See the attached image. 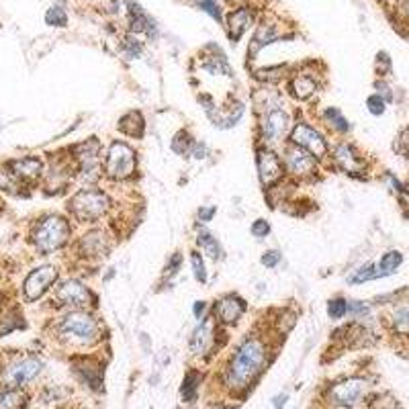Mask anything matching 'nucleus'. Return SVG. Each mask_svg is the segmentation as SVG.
<instances>
[{
  "instance_id": "nucleus-1",
  "label": "nucleus",
  "mask_w": 409,
  "mask_h": 409,
  "mask_svg": "<svg viewBox=\"0 0 409 409\" xmlns=\"http://www.w3.org/2000/svg\"><path fill=\"white\" fill-rule=\"evenodd\" d=\"M271 362V346L268 342L258 336H246L235 350L230 354L223 367V387L232 395H239L252 389V385L260 379Z\"/></svg>"
},
{
  "instance_id": "nucleus-2",
  "label": "nucleus",
  "mask_w": 409,
  "mask_h": 409,
  "mask_svg": "<svg viewBox=\"0 0 409 409\" xmlns=\"http://www.w3.org/2000/svg\"><path fill=\"white\" fill-rule=\"evenodd\" d=\"M56 333L68 348H93L102 340V324L88 309H70L59 317Z\"/></svg>"
},
{
  "instance_id": "nucleus-3",
  "label": "nucleus",
  "mask_w": 409,
  "mask_h": 409,
  "mask_svg": "<svg viewBox=\"0 0 409 409\" xmlns=\"http://www.w3.org/2000/svg\"><path fill=\"white\" fill-rule=\"evenodd\" d=\"M72 235L70 221L61 215H45L33 225L31 242L40 254H52L61 250Z\"/></svg>"
},
{
  "instance_id": "nucleus-4",
  "label": "nucleus",
  "mask_w": 409,
  "mask_h": 409,
  "mask_svg": "<svg viewBox=\"0 0 409 409\" xmlns=\"http://www.w3.org/2000/svg\"><path fill=\"white\" fill-rule=\"evenodd\" d=\"M111 209H113L111 196L98 189H80L68 205L70 215L80 223H97L102 217H107Z\"/></svg>"
},
{
  "instance_id": "nucleus-5",
  "label": "nucleus",
  "mask_w": 409,
  "mask_h": 409,
  "mask_svg": "<svg viewBox=\"0 0 409 409\" xmlns=\"http://www.w3.org/2000/svg\"><path fill=\"white\" fill-rule=\"evenodd\" d=\"M137 172V152L123 139L111 141L105 154V176L113 182H125Z\"/></svg>"
},
{
  "instance_id": "nucleus-6",
  "label": "nucleus",
  "mask_w": 409,
  "mask_h": 409,
  "mask_svg": "<svg viewBox=\"0 0 409 409\" xmlns=\"http://www.w3.org/2000/svg\"><path fill=\"white\" fill-rule=\"evenodd\" d=\"M292 119L291 115L283 109V105L271 107L260 113V123H258V137L262 146L274 148L285 141V137L291 136Z\"/></svg>"
},
{
  "instance_id": "nucleus-7",
  "label": "nucleus",
  "mask_w": 409,
  "mask_h": 409,
  "mask_svg": "<svg viewBox=\"0 0 409 409\" xmlns=\"http://www.w3.org/2000/svg\"><path fill=\"white\" fill-rule=\"evenodd\" d=\"M369 391V381L362 377H348L344 381H338L328 387L326 391V401L331 408L352 409L360 405L367 397Z\"/></svg>"
},
{
  "instance_id": "nucleus-8",
  "label": "nucleus",
  "mask_w": 409,
  "mask_h": 409,
  "mask_svg": "<svg viewBox=\"0 0 409 409\" xmlns=\"http://www.w3.org/2000/svg\"><path fill=\"white\" fill-rule=\"evenodd\" d=\"M289 143L307 150L317 160H326L331 154V146L330 141H328V137L324 136L317 127H313L312 123H307V121L292 123Z\"/></svg>"
},
{
  "instance_id": "nucleus-9",
  "label": "nucleus",
  "mask_w": 409,
  "mask_h": 409,
  "mask_svg": "<svg viewBox=\"0 0 409 409\" xmlns=\"http://www.w3.org/2000/svg\"><path fill=\"white\" fill-rule=\"evenodd\" d=\"M283 164H285V172L295 180H312L319 172V160L307 150L292 143L285 146Z\"/></svg>"
},
{
  "instance_id": "nucleus-10",
  "label": "nucleus",
  "mask_w": 409,
  "mask_h": 409,
  "mask_svg": "<svg viewBox=\"0 0 409 409\" xmlns=\"http://www.w3.org/2000/svg\"><path fill=\"white\" fill-rule=\"evenodd\" d=\"M54 299L58 305L66 307V309H88L90 305L97 303V295L78 278L61 280L56 287Z\"/></svg>"
},
{
  "instance_id": "nucleus-11",
  "label": "nucleus",
  "mask_w": 409,
  "mask_h": 409,
  "mask_svg": "<svg viewBox=\"0 0 409 409\" xmlns=\"http://www.w3.org/2000/svg\"><path fill=\"white\" fill-rule=\"evenodd\" d=\"M256 166H258V178H260V184L264 186V191L274 189L287 174L283 156H278L268 146H260L256 150Z\"/></svg>"
},
{
  "instance_id": "nucleus-12",
  "label": "nucleus",
  "mask_w": 409,
  "mask_h": 409,
  "mask_svg": "<svg viewBox=\"0 0 409 409\" xmlns=\"http://www.w3.org/2000/svg\"><path fill=\"white\" fill-rule=\"evenodd\" d=\"M43 362L37 356H20L17 360H13L4 372H2V383L6 387H27L31 381H35L40 377Z\"/></svg>"
},
{
  "instance_id": "nucleus-13",
  "label": "nucleus",
  "mask_w": 409,
  "mask_h": 409,
  "mask_svg": "<svg viewBox=\"0 0 409 409\" xmlns=\"http://www.w3.org/2000/svg\"><path fill=\"white\" fill-rule=\"evenodd\" d=\"M217 331H219V324L213 319V315H207L203 319H198L191 340H189V350L196 358H205L207 354H211L217 346Z\"/></svg>"
},
{
  "instance_id": "nucleus-14",
  "label": "nucleus",
  "mask_w": 409,
  "mask_h": 409,
  "mask_svg": "<svg viewBox=\"0 0 409 409\" xmlns=\"http://www.w3.org/2000/svg\"><path fill=\"white\" fill-rule=\"evenodd\" d=\"M59 278V271L52 264H45L35 268L33 273H29V276L23 283V292L27 301H37L45 292L49 291Z\"/></svg>"
},
{
  "instance_id": "nucleus-15",
  "label": "nucleus",
  "mask_w": 409,
  "mask_h": 409,
  "mask_svg": "<svg viewBox=\"0 0 409 409\" xmlns=\"http://www.w3.org/2000/svg\"><path fill=\"white\" fill-rule=\"evenodd\" d=\"M246 312H248L246 299H242L235 292H227L215 301L213 319L219 326H235Z\"/></svg>"
},
{
  "instance_id": "nucleus-16",
  "label": "nucleus",
  "mask_w": 409,
  "mask_h": 409,
  "mask_svg": "<svg viewBox=\"0 0 409 409\" xmlns=\"http://www.w3.org/2000/svg\"><path fill=\"white\" fill-rule=\"evenodd\" d=\"M78 254L88 258V260H100V258H107L113 244H111V237L105 230L100 227H93L88 230L86 234L78 239Z\"/></svg>"
},
{
  "instance_id": "nucleus-17",
  "label": "nucleus",
  "mask_w": 409,
  "mask_h": 409,
  "mask_svg": "<svg viewBox=\"0 0 409 409\" xmlns=\"http://www.w3.org/2000/svg\"><path fill=\"white\" fill-rule=\"evenodd\" d=\"M331 158H333V164L346 172V174H358V172H364L367 170V160L364 156L352 146L348 141H342L338 143L333 150H331Z\"/></svg>"
},
{
  "instance_id": "nucleus-18",
  "label": "nucleus",
  "mask_w": 409,
  "mask_h": 409,
  "mask_svg": "<svg viewBox=\"0 0 409 409\" xmlns=\"http://www.w3.org/2000/svg\"><path fill=\"white\" fill-rule=\"evenodd\" d=\"M283 35V31H280V25L276 23V20L271 19H262L258 23V27H256V31H254V37L250 41V47H248V58L256 59V56L266 47V45H271L274 41L278 40Z\"/></svg>"
},
{
  "instance_id": "nucleus-19",
  "label": "nucleus",
  "mask_w": 409,
  "mask_h": 409,
  "mask_svg": "<svg viewBox=\"0 0 409 409\" xmlns=\"http://www.w3.org/2000/svg\"><path fill=\"white\" fill-rule=\"evenodd\" d=\"M6 168H8L11 174L15 176L19 182H23V184H33V182H37L41 176H43V162L35 156L13 160V162H8Z\"/></svg>"
},
{
  "instance_id": "nucleus-20",
  "label": "nucleus",
  "mask_w": 409,
  "mask_h": 409,
  "mask_svg": "<svg viewBox=\"0 0 409 409\" xmlns=\"http://www.w3.org/2000/svg\"><path fill=\"white\" fill-rule=\"evenodd\" d=\"M319 86H321L319 76L315 72H307V70L295 72L289 78V93L295 100H309L313 95H317Z\"/></svg>"
},
{
  "instance_id": "nucleus-21",
  "label": "nucleus",
  "mask_w": 409,
  "mask_h": 409,
  "mask_svg": "<svg viewBox=\"0 0 409 409\" xmlns=\"http://www.w3.org/2000/svg\"><path fill=\"white\" fill-rule=\"evenodd\" d=\"M74 370H76L78 379L84 385H88L93 391L102 389L105 367L98 362L97 358H86V356H82V358H78V362L74 364Z\"/></svg>"
},
{
  "instance_id": "nucleus-22",
  "label": "nucleus",
  "mask_w": 409,
  "mask_h": 409,
  "mask_svg": "<svg viewBox=\"0 0 409 409\" xmlns=\"http://www.w3.org/2000/svg\"><path fill=\"white\" fill-rule=\"evenodd\" d=\"M254 23V11L250 6H237L230 13L227 17V35L230 40L239 41L242 35L250 29V25Z\"/></svg>"
},
{
  "instance_id": "nucleus-23",
  "label": "nucleus",
  "mask_w": 409,
  "mask_h": 409,
  "mask_svg": "<svg viewBox=\"0 0 409 409\" xmlns=\"http://www.w3.org/2000/svg\"><path fill=\"white\" fill-rule=\"evenodd\" d=\"M389 328L395 336L409 338V301H401L393 305L389 313Z\"/></svg>"
},
{
  "instance_id": "nucleus-24",
  "label": "nucleus",
  "mask_w": 409,
  "mask_h": 409,
  "mask_svg": "<svg viewBox=\"0 0 409 409\" xmlns=\"http://www.w3.org/2000/svg\"><path fill=\"white\" fill-rule=\"evenodd\" d=\"M117 129L123 136L139 139L146 134V119H143V115L139 111H129V113H125L123 117L119 119Z\"/></svg>"
},
{
  "instance_id": "nucleus-25",
  "label": "nucleus",
  "mask_w": 409,
  "mask_h": 409,
  "mask_svg": "<svg viewBox=\"0 0 409 409\" xmlns=\"http://www.w3.org/2000/svg\"><path fill=\"white\" fill-rule=\"evenodd\" d=\"M196 246L207 254L209 258L223 260V248H221L219 239H217L209 230H198V234H196Z\"/></svg>"
},
{
  "instance_id": "nucleus-26",
  "label": "nucleus",
  "mask_w": 409,
  "mask_h": 409,
  "mask_svg": "<svg viewBox=\"0 0 409 409\" xmlns=\"http://www.w3.org/2000/svg\"><path fill=\"white\" fill-rule=\"evenodd\" d=\"M201 381H203V374L198 370H189L182 379V387H180V395L186 403H193L198 397V389H201Z\"/></svg>"
},
{
  "instance_id": "nucleus-27",
  "label": "nucleus",
  "mask_w": 409,
  "mask_h": 409,
  "mask_svg": "<svg viewBox=\"0 0 409 409\" xmlns=\"http://www.w3.org/2000/svg\"><path fill=\"white\" fill-rule=\"evenodd\" d=\"M27 405V393L17 387L0 389V409H23Z\"/></svg>"
},
{
  "instance_id": "nucleus-28",
  "label": "nucleus",
  "mask_w": 409,
  "mask_h": 409,
  "mask_svg": "<svg viewBox=\"0 0 409 409\" xmlns=\"http://www.w3.org/2000/svg\"><path fill=\"white\" fill-rule=\"evenodd\" d=\"M324 121L330 125L336 134H342V136H346L352 129L350 121L342 115V111H340L338 107H328V109L324 111Z\"/></svg>"
},
{
  "instance_id": "nucleus-29",
  "label": "nucleus",
  "mask_w": 409,
  "mask_h": 409,
  "mask_svg": "<svg viewBox=\"0 0 409 409\" xmlns=\"http://www.w3.org/2000/svg\"><path fill=\"white\" fill-rule=\"evenodd\" d=\"M401 264H403V254L399 252V250H389L387 254H383V258H381L379 264H377L379 278L389 276V274H395Z\"/></svg>"
},
{
  "instance_id": "nucleus-30",
  "label": "nucleus",
  "mask_w": 409,
  "mask_h": 409,
  "mask_svg": "<svg viewBox=\"0 0 409 409\" xmlns=\"http://www.w3.org/2000/svg\"><path fill=\"white\" fill-rule=\"evenodd\" d=\"M129 23H131V31L134 33H152V20H150V17L137 6V4H131L129 6Z\"/></svg>"
},
{
  "instance_id": "nucleus-31",
  "label": "nucleus",
  "mask_w": 409,
  "mask_h": 409,
  "mask_svg": "<svg viewBox=\"0 0 409 409\" xmlns=\"http://www.w3.org/2000/svg\"><path fill=\"white\" fill-rule=\"evenodd\" d=\"M193 146H195L193 137H191V134H189V131H184V129H180V131H178V134L174 136V139L170 141V148H172V152H174V154H178V156L191 154Z\"/></svg>"
},
{
  "instance_id": "nucleus-32",
  "label": "nucleus",
  "mask_w": 409,
  "mask_h": 409,
  "mask_svg": "<svg viewBox=\"0 0 409 409\" xmlns=\"http://www.w3.org/2000/svg\"><path fill=\"white\" fill-rule=\"evenodd\" d=\"M374 278H379V271H377V264H364V266H360L358 271H354L350 278H348V283L350 285H362V283H369V280H374Z\"/></svg>"
},
{
  "instance_id": "nucleus-33",
  "label": "nucleus",
  "mask_w": 409,
  "mask_h": 409,
  "mask_svg": "<svg viewBox=\"0 0 409 409\" xmlns=\"http://www.w3.org/2000/svg\"><path fill=\"white\" fill-rule=\"evenodd\" d=\"M328 315L330 319H344L348 315V299L344 297H333L328 301Z\"/></svg>"
},
{
  "instance_id": "nucleus-34",
  "label": "nucleus",
  "mask_w": 409,
  "mask_h": 409,
  "mask_svg": "<svg viewBox=\"0 0 409 409\" xmlns=\"http://www.w3.org/2000/svg\"><path fill=\"white\" fill-rule=\"evenodd\" d=\"M191 266H193V274H195L196 283L205 285L207 283V268H205V260L201 252H191Z\"/></svg>"
},
{
  "instance_id": "nucleus-35",
  "label": "nucleus",
  "mask_w": 409,
  "mask_h": 409,
  "mask_svg": "<svg viewBox=\"0 0 409 409\" xmlns=\"http://www.w3.org/2000/svg\"><path fill=\"white\" fill-rule=\"evenodd\" d=\"M45 20H47V25H52V27H66V25H68V15H66V11H64L59 4H56V6H52V8L47 11Z\"/></svg>"
},
{
  "instance_id": "nucleus-36",
  "label": "nucleus",
  "mask_w": 409,
  "mask_h": 409,
  "mask_svg": "<svg viewBox=\"0 0 409 409\" xmlns=\"http://www.w3.org/2000/svg\"><path fill=\"white\" fill-rule=\"evenodd\" d=\"M196 4H198V8H201V11H205L207 15H211L217 23H221V20H223V13H221V4H219V0H196Z\"/></svg>"
},
{
  "instance_id": "nucleus-37",
  "label": "nucleus",
  "mask_w": 409,
  "mask_h": 409,
  "mask_svg": "<svg viewBox=\"0 0 409 409\" xmlns=\"http://www.w3.org/2000/svg\"><path fill=\"white\" fill-rule=\"evenodd\" d=\"M367 109H369L372 115H377V117H381L385 111H387V100L381 97V95H370L369 98H367Z\"/></svg>"
},
{
  "instance_id": "nucleus-38",
  "label": "nucleus",
  "mask_w": 409,
  "mask_h": 409,
  "mask_svg": "<svg viewBox=\"0 0 409 409\" xmlns=\"http://www.w3.org/2000/svg\"><path fill=\"white\" fill-rule=\"evenodd\" d=\"M370 307L364 301H354L348 299V315H352L354 319H362L364 315H369Z\"/></svg>"
},
{
  "instance_id": "nucleus-39",
  "label": "nucleus",
  "mask_w": 409,
  "mask_h": 409,
  "mask_svg": "<svg viewBox=\"0 0 409 409\" xmlns=\"http://www.w3.org/2000/svg\"><path fill=\"white\" fill-rule=\"evenodd\" d=\"M250 232H252L254 237L262 239V237H266V235L271 234V223L260 217V219H256L252 225H250Z\"/></svg>"
},
{
  "instance_id": "nucleus-40",
  "label": "nucleus",
  "mask_w": 409,
  "mask_h": 409,
  "mask_svg": "<svg viewBox=\"0 0 409 409\" xmlns=\"http://www.w3.org/2000/svg\"><path fill=\"white\" fill-rule=\"evenodd\" d=\"M17 184H19V180L11 174V170H8V168H6V170H0V189H2V191H11V193H15Z\"/></svg>"
},
{
  "instance_id": "nucleus-41",
  "label": "nucleus",
  "mask_w": 409,
  "mask_h": 409,
  "mask_svg": "<svg viewBox=\"0 0 409 409\" xmlns=\"http://www.w3.org/2000/svg\"><path fill=\"white\" fill-rule=\"evenodd\" d=\"M123 49H125V54L129 56V58H139V54H141V41H137L136 37H125L123 40Z\"/></svg>"
},
{
  "instance_id": "nucleus-42",
  "label": "nucleus",
  "mask_w": 409,
  "mask_h": 409,
  "mask_svg": "<svg viewBox=\"0 0 409 409\" xmlns=\"http://www.w3.org/2000/svg\"><path fill=\"white\" fill-rule=\"evenodd\" d=\"M280 260H283V254L278 252V250H268V252L262 254V258H260L262 266H266V268H276L280 264Z\"/></svg>"
},
{
  "instance_id": "nucleus-43",
  "label": "nucleus",
  "mask_w": 409,
  "mask_h": 409,
  "mask_svg": "<svg viewBox=\"0 0 409 409\" xmlns=\"http://www.w3.org/2000/svg\"><path fill=\"white\" fill-rule=\"evenodd\" d=\"M377 72H379V76H387L391 72V59L385 52L377 56Z\"/></svg>"
},
{
  "instance_id": "nucleus-44",
  "label": "nucleus",
  "mask_w": 409,
  "mask_h": 409,
  "mask_svg": "<svg viewBox=\"0 0 409 409\" xmlns=\"http://www.w3.org/2000/svg\"><path fill=\"white\" fill-rule=\"evenodd\" d=\"M180 264H182V254H172V258H170L168 264H166V274H168V276H174V274L178 273V268H180Z\"/></svg>"
},
{
  "instance_id": "nucleus-45",
  "label": "nucleus",
  "mask_w": 409,
  "mask_h": 409,
  "mask_svg": "<svg viewBox=\"0 0 409 409\" xmlns=\"http://www.w3.org/2000/svg\"><path fill=\"white\" fill-rule=\"evenodd\" d=\"M215 213H217V207H215V205L201 207V209H198V221H201V223H209L215 217Z\"/></svg>"
},
{
  "instance_id": "nucleus-46",
  "label": "nucleus",
  "mask_w": 409,
  "mask_h": 409,
  "mask_svg": "<svg viewBox=\"0 0 409 409\" xmlns=\"http://www.w3.org/2000/svg\"><path fill=\"white\" fill-rule=\"evenodd\" d=\"M191 154H193V158H195V160H203V158H207V154H209V148H207V143L195 141V146H193Z\"/></svg>"
},
{
  "instance_id": "nucleus-47",
  "label": "nucleus",
  "mask_w": 409,
  "mask_h": 409,
  "mask_svg": "<svg viewBox=\"0 0 409 409\" xmlns=\"http://www.w3.org/2000/svg\"><path fill=\"white\" fill-rule=\"evenodd\" d=\"M193 313H195L196 319H203V317H207V303H205V301H196L195 307H193Z\"/></svg>"
},
{
  "instance_id": "nucleus-48",
  "label": "nucleus",
  "mask_w": 409,
  "mask_h": 409,
  "mask_svg": "<svg viewBox=\"0 0 409 409\" xmlns=\"http://www.w3.org/2000/svg\"><path fill=\"white\" fill-rule=\"evenodd\" d=\"M374 86H377V88H379V93H377V95H381V97L385 98V100H391V90H389V86H387V84H385V82H377V84H374Z\"/></svg>"
},
{
  "instance_id": "nucleus-49",
  "label": "nucleus",
  "mask_w": 409,
  "mask_h": 409,
  "mask_svg": "<svg viewBox=\"0 0 409 409\" xmlns=\"http://www.w3.org/2000/svg\"><path fill=\"white\" fill-rule=\"evenodd\" d=\"M285 403H287V395H278V397L274 399V409H280Z\"/></svg>"
},
{
  "instance_id": "nucleus-50",
  "label": "nucleus",
  "mask_w": 409,
  "mask_h": 409,
  "mask_svg": "<svg viewBox=\"0 0 409 409\" xmlns=\"http://www.w3.org/2000/svg\"><path fill=\"white\" fill-rule=\"evenodd\" d=\"M401 15H403V19L409 25V0H405L403 4H401Z\"/></svg>"
},
{
  "instance_id": "nucleus-51",
  "label": "nucleus",
  "mask_w": 409,
  "mask_h": 409,
  "mask_svg": "<svg viewBox=\"0 0 409 409\" xmlns=\"http://www.w3.org/2000/svg\"><path fill=\"white\" fill-rule=\"evenodd\" d=\"M399 141H403V146H405V152L409 154V129L405 131V134H403V137H401Z\"/></svg>"
},
{
  "instance_id": "nucleus-52",
  "label": "nucleus",
  "mask_w": 409,
  "mask_h": 409,
  "mask_svg": "<svg viewBox=\"0 0 409 409\" xmlns=\"http://www.w3.org/2000/svg\"><path fill=\"white\" fill-rule=\"evenodd\" d=\"M230 4H235V6H246V2L248 0H227Z\"/></svg>"
},
{
  "instance_id": "nucleus-53",
  "label": "nucleus",
  "mask_w": 409,
  "mask_h": 409,
  "mask_svg": "<svg viewBox=\"0 0 409 409\" xmlns=\"http://www.w3.org/2000/svg\"><path fill=\"white\" fill-rule=\"evenodd\" d=\"M217 409H235V408H232V405H221V408H217Z\"/></svg>"
},
{
  "instance_id": "nucleus-54",
  "label": "nucleus",
  "mask_w": 409,
  "mask_h": 409,
  "mask_svg": "<svg viewBox=\"0 0 409 409\" xmlns=\"http://www.w3.org/2000/svg\"><path fill=\"white\" fill-rule=\"evenodd\" d=\"M408 189H409V178H408Z\"/></svg>"
}]
</instances>
